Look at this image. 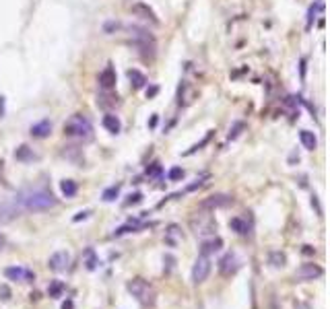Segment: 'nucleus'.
Returning <instances> with one entry per match:
<instances>
[{
	"label": "nucleus",
	"instance_id": "nucleus-46",
	"mask_svg": "<svg viewBox=\"0 0 330 309\" xmlns=\"http://www.w3.org/2000/svg\"><path fill=\"white\" fill-rule=\"evenodd\" d=\"M157 91H159L157 87H151L149 91H146V95H149V97H153V95H157Z\"/></svg>",
	"mask_w": 330,
	"mask_h": 309
},
{
	"label": "nucleus",
	"instance_id": "nucleus-14",
	"mask_svg": "<svg viewBox=\"0 0 330 309\" xmlns=\"http://www.w3.org/2000/svg\"><path fill=\"white\" fill-rule=\"evenodd\" d=\"M99 87H102L103 91H112L116 87V70L112 64H107V66L103 68V72L99 74Z\"/></svg>",
	"mask_w": 330,
	"mask_h": 309
},
{
	"label": "nucleus",
	"instance_id": "nucleus-38",
	"mask_svg": "<svg viewBox=\"0 0 330 309\" xmlns=\"http://www.w3.org/2000/svg\"><path fill=\"white\" fill-rule=\"evenodd\" d=\"M118 29H122V25L118 23V21H107V23L103 25V31H105V33H114V31H118Z\"/></svg>",
	"mask_w": 330,
	"mask_h": 309
},
{
	"label": "nucleus",
	"instance_id": "nucleus-37",
	"mask_svg": "<svg viewBox=\"0 0 330 309\" xmlns=\"http://www.w3.org/2000/svg\"><path fill=\"white\" fill-rule=\"evenodd\" d=\"M206 177H208V175H203V177H198V180H196L194 184H190V185H188V188H186L184 192H194V190H198V188H203V185H205V180H206Z\"/></svg>",
	"mask_w": 330,
	"mask_h": 309
},
{
	"label": "nucleus",
	"instance_id": "nucleus-39",
	"mask_svg": "<svg viewBox=\"0 0 330 309\" xmlns=\"http://www.w3.org/2000/svg\"><path fill=\"white\" fill-rule=\"evenodd\" d=\"M311 206L316 208L318 217H322V206H320V202H318V196H311Z\"/></svg>",
	"mask_w": 330,
	"mask_h": 309
},
{
	"label": "nucleus",
	"instance_id": "nucleus-25",
	"mask_svg": "<svg viewBox=\"0 0 330 309\" xmlns=\"http://www.w3.org/2000/svg\"><path fill=\"white\" fill-rule=\"evenodd\" d=\"M141 227H144V225H141V221H130L128 225H124V227H118L116 231H114V235L112 237H122V235H126V233H132V231H139Z\"/></svg>",
	"mask_w": 330,
	"mask_h": 309
},
{
	"label": "nucleus",
	"instance_id": "nucleus-42",
	"mask_svg": "<svg viewBox=\"0 0 330 309\" xmlns=\"http://www.w3.org/2000/svg\"><path fill=\"white\" fill-rule=\"evenodd\" d=\"M0 299H2V301H8V299H11V291H8V287H0Z\"/></svg>",
	"mask_w": 330,
	"mask_h": 309
},
{
	"label": "nucleus",
	"instance_id": "nucleus-33",
	"mask_svg": "<svg viewBox=\"0 0 330 309\" xmlns=\"http://www.w3.org/2000/svg\"><path fill=\"white\" fill-rule=\"evenodd\" d=\"M322 8H324L322 0H320V2H316L314 6H309V11H308V27H311V23H314V19H316V13L322 11Z\"/></svg>",
	"mask_w": 330,
	"mask_h": 309
},
{
	"label": "nucleus",
	"instance_id": "nucleus-20",
	"mask_svg": "<svg viewBox=\"0 0 330 309\" xmlns=\"http://www.w3.org/2000/svg\"><path fill=\"white\" fill-rule=\"evenodd\" d=\"M15 159H17V161H21V163H31V161H35V159H38V155L33 153V148H29L27 144H21V146L15 151Z\"/></svg>",
	"mask_w": 330,
	"mask_h": 309
},
{
	"label": "nucleus",
	"instance_id": "nucleus-16",
	"mask_svg": "<svg viewBox=\"0 0 330 309\" xmlns=\"http://www.w3.org/2000/svg\"><path fill=\"white\" fill-rule=\"evenodd\" d=\"M229 227H231V231H235L237 235H244V237H248L252 233V225L242 217H233L231 221H229Z\"/></svg>",
	"mask_w": 330,
	"mask_h": 309
},
{
	"label": "nucleus",
	"instance_id": "nucleus-27",
	"mask_svg": "<svg viewBox=\"0 0 330 309\" xmlns=\"http://www.w3.org/2000/svg\"><path fill=\"white\" fill-rule=\"evenodd\" d=\"M60 190H62V194L66 196V198H75L77 192H79V185H77V182H72V180H62L60 182Z\"/></svg>",
	"mask_w": 330,
	"mask_h": 309
},
{
	"label": "nucleus",
	"instance_id": "nucleus-4",
	"mask_svg": "<svg viewBox=\"0 0 330 309\" xmlns=\"http://www.w3.org/2000/svg\"><path fill=\"white\" fill-rule=\"evenodd\" d=\"M64 134L77 140H91L93 138V126L85 116L75 114L64 122Z\"/></svg>",
	"mask_w": 330,
	"mask_h": 309
},
{
	"label": "nucleus",
	"instance_id": "nucleus-28",
	"mask_svg": "<svg viewBox=\"0 0 330 309\" xmlns=\"http://www.w3.org/2000/svg\"><path fill=\"white\" fill-rule=\"evenodd\" d=\"M268 264L272 268H283L287 264V256L283 254V251H270L268 254Z\"/></svg>",
	"mask_w": 330,
	"mask_h": 309
},
{
	"label": "nucleus",
	"instance_id": "nucleus-8",
	"mask_svg": "<svg viewBox=\"0 0 330 309\" xmlns=\"http://www.w3.org/2000/svg\"><path fill=\"white\" fill-rule=\"evenodd\" d=\"M231 204H233V196L213 194V196H208V198H205L203 202H200V208L203 210H217V208H227V206H231Z\"/></svg>",
	"mask_w": 330,
	"mask_h": 309
},
{
	"label": "nucleus",
	"instance_id": "nucleus-47",
	"mask_svg": "<svg viewBox=\"0 0 330 309\" xmlns=\"http://www.w3.org/2000/svg\"><path fill=\"white\" fill-rule=\"evenodd\" d=\"M155 124H157V116H153V118H151V122H149V126H151V128H153Z\"/></svg>",
	"mask_w": 330,
	"mask_h": 309
},
{
	"label": "nucleus",
	"instance_id": "nucleus-32",
	"mask_svg": "<svg viewBox=\"0 0 330 309\" xmlns=\"http://www.w3.org/2000/svg\"><path fill=\"white\" fill-rule=\"evenodd\" d=\"M242 130H246V124H244V122H235V124L231 126V130H229L227 140H235L237 136L242 134Z\"/></svg>",
	"mask_w": 330,
	"mask_h": 309
},
{
	"label": "nucleus",
	"instance_id": "nucleus-1",
	"mask_svg": "<svg viewBox=\"0 0 330 309\" xmlns=\"http://www.w3.org/2000/svg\"><path fill=\"white\" fill-rule=\"evenodd\" d=\"M17 204L23 206L27 210H33V212H41V210H50L58 204V198L54 196L50 190L45 188H27L21 190L17 194Z\"/></svg>",
	"mask_w": 330,
	"mask_h": 309
},
{
	"label": "nucleus",
	"instance_id": "nucleus-35",
	"mask_svg": "<svg viewBox=\"0 0 330 309\" xmlns=\"http://www.w3.org/2000/svg\"><path fill=\"white\" fill-rule=\"evenodd\" d=\"M167 177H169V182H180L182 177H184V169H182V167H171Z\"/></svg>",
	"mask_w": 330,
	"mask_h": 309
},
{
	"label": "nucleus",
	"instance_id": "nucleus-18",
	"mask_svg": "<svg viewBox=\"0 0 330 309\" xmlns=\"http://www.w3.org/2000/svg\"><path fill=\"white\" fill-rule=\"evenodd\" d=\"M118 103H120V99H118V95H114L112 91H102V93L97 95V105H99V107H103V109L116 107Z\"/></svg>",
	"mask_w": 330,
	"mask_h": 309
},
{
	"label": "nucleus",
	"instance_id": "nucleus-11",
	"mask_svg": "<svg viewBox=\"0 0 330 309\" xmlns=\"http://www.w3.org/2000/svg\"><path fill=\"white\" fill-rule=\"evenodd\" d=\"M240 268H242L240 258H237L233 251H229V254H225L221 260H219V272H221L223 276H231V274H235Z\"/></svg>",
	"mask_w": 330,
	"mask_h": 309
},
{
	"label": "nucleus",
	"instance_id": "nucleus-3",
	"mask_svg": "<svg viewBox=\"0 0 330 309\" xmlns=\"http://www.w3.org/2000/svg\"><path fill=\"white\" fill-rule=\"evenodd\" d=\"M126 288H128V293L139 301V305L144 307V309H151V307H155V303H157V291H155V287L151 283H146L144 278L136 276L132 280H128Z\"/></svg>",
	"mask_w": 330,
	"mask_h": 309
},
{
	"label": "nucleus",
	"instance_id": "nucleus-41",
	"mask_svg": "<svg viewBox=\"0 0 330 309\" xmlns=\"http://www.w3.org/2000/svg\"><path fill=\"white\" fill-rule=\"evenodd\" d=\"M4 114H6V97L0 95V118H4Z\"/></svg>",
	"mask_w": 330,
	"mask_h": 309
},
{
	"label": "nucleus",
	"instance_id": "nucleus-36",
	"mask_svg": "<svg viewBox=\"0 0 330 309\" xmlns=\"http://www.w3.org/2000/svg\"><path fill=\"white\" fill-rule=\"evenodd\" d=\"M146 175H151V177H161V175H163L161 165H159V163H153L151 167H146Z\"/></svg>",
	"mask_w": 330,
	"mask_h": 309
},
{
	"label": "nucleus",
	"instance_id": "nucleus-5",
	"mask_svg": "<svg viewBox=\"0 0 330 309\" xmlns=\"http://www.w3.org/2000/svg\"><path fill=\"white\" fill-rule=\"evenodd\" d=\"M190 229L194 231L198 237H213L217 231V221L213 214H208L206 210L200 208V212H196L194 217L190 219Z\"/></svg>",
	"mask_w": 330,
	"mask_h": 309
},
{
	"label": "nucleus",
	"instance_id": "nucleus-10",
	"mask_svg": "<svg viewBox=\"0 0 330 309\" xmlns=\"http://www.w3.org/2000/svg\"><path fill=\"white\" fill-rule=\"evenodd\" d=\"M21 214V206L17 204V200H0V225L13 223Z\"/></svg>",
	"mask_w": 330,
	"mask_h": 309
},
{
	"label": "nucleus",
	"instance_id": "nucleus-22",
	"mask_svg": "<svg viewBox=\"0 0 330 309\" xmlns=\"http://www.w3.org/2000/svg\"><path fill=\"white\" fill-rule=\"evenodd\" d=\"M126 74H128V79H130V85H132V89H134V91H139V89H143V87L146 85V77H144V74H143L141 70L130 68Z\"/></svg>",
	"mask_w": 330,
	"mask_h": 309
},
{
	"label": "nucleus",
	"instance_id": "nucleus-31",
	"mask_svg": "<svg viewBox=\"0 0 330 309\" xmlns=\"http://www.w3.org/2000/svg\"><path fill=\"white\" fill-rule=\"evenodd\" d=\"M66 151H62V155L70 159V161H75V163H81V159H77V155H81V148L79 146H64Z\"/></svg>",
	"mask_w": 330,
	"mask_h": 309
},
{
	"label": "nucleus",
	"instance_id": "nucleus-40",
	"mask_svg": "<svg viewBox=\"0 0 330 309\" xmlns=\"http://www.w3.org/2000/svg\"><path fill=\"white\" fill-rule=\"evenodd\" d=\"M89 214H91L89 210H81V212H77L75 217H72V221H75V223H79V221H82V219H87Z\"/></svg>",
	"mask_w": 330,
	"mask_h": 309
},
{
	"label": "nucleus",
	"instance_id": "nucleus-44",
	"mask_svg": "<svg viewBox=\"0 0 330 309\" xmlns=\"http://www.w3.org/2000/svg\"><path fill=\"white\" fill-rule=\"evenodd\" d=\"M301 251H304L306 256H314V254H316V249L311 247V246H304V249H301Z\"/></svg>",
	"mask_w": 330,
	"mask_h": 309
},
{
	"label": "nucleus",
	"instance_id": "nucleus-29",
	"mask_svg": "<svg viewBox=\"0 0 330 309\" xmlns=\"http://www.w3.org/2000/svg\"><path fill=\"white\" fill-rule=\"evenodd\" d=\"M210 138H213V130H208V132H206V136H205L203 140H200V143H196V144H192V146L188 148V151L184 153V157H190V155H194L196 151H200V148H203L205 144H208V143H210Z\"/></svg>",
	"mask_w": 330,
	"mask_h": 309
},
{
	"label": "nucleus",
	"instance_id": "nucleus-2",
	"mask_svg": "<svg viewBox=\"0 0 330 309\" xmlns=\"http://www.w3.org/2000/svg\"><path fill=\"white\" fill-rule=\"evenodd\" d=\"M126 31L130 33V45L141 54V58L144 60H153L155 58V52H157V41H155V37L151 35L149 29H144V27H136V25H128Z\"/></svg>",
	"mask_w": 330,
	"mask_h": 309
},
{
	"label": "nucleus",
	"instance_id": "nucleus-43",
	"mask_svg": "<svg viewBox=\"0 0 330 309\" xmlns=\"http://www.w3.org/2000/svg\"><path fill=\"white\" fill-rule=\"evenodd\" d=\"M293 309H311V305H308L304 301H295V303H293Z\"/></svg>",
	"mask_w": 330,
	"mask_h": 309
},
{
	"label": "nucleus",
	"instance_id": "nucleus-13",
	"mask_svg": "<svg viewBox=\"0 0 330 309\" xmlns=\"http://www.w3.org/2000/svg\"><path fill=\"white\" fill-rule=\"evenodd\" d=\"M130 11H132V15L141 17V19H146V21H151L153 25L159 23V19H157V15H155V11H153L149 4H144V2H134V4L130 6Z\"/></svg>",
	"mask_w": 330,
	"mask_h": 309
},
{
	"label": "nucleus",
	"instance_id": "nucleus-6",
	"mask_svg": "<svg viewBox=\"0 0 330 309\" xmlns=\"http://www.w3.org/2000/svg\"><path fill=\"white\" fill-rule=\"evenodd\" d=\"M210 270H213V264H210L208 256H198L194 266H192V283L194 285H203L205 280L208 278Z\"/></svg>",
	"mask_w": 330,
	"mask_h": 309
},
{
	"label": "nucleus",
	"instance_id": "nucleus-15",
	"mask_svg": "<svg viewBox=\"0 0 330 309\" xmlns=\"http://www.w3.org/2000/svg\"><path fill=\"white\" fill-rule=\"evenodd\" d=\"M223 247V239L221 237H210V239H205L200 243V256H210V254H217L219 249Z\"/></svg>",
	"mask_w": 330,
	"mask_h": 309
},
{
	"label": "nucleus",
	"instance_id": "nucleus-7",
	"mask_svg": "<svg viewBox=\"0 0 330 309\" xmlns=\"http://www.w3.org/2000/svg\"><path fill=\"white\" fill-rule=\"evenodd\" d=\"M320 276H324V268L314 264V262H306L295 270V280L297 283H309V280H316Z\"/></svg>",
	"mask_w": 330,
	"mask_h": 309
},
{
	"label": "nucleus",
	"instance_id": "nucleus-12",
	"mask_svg": "<svg viewBox=\"0 0 330 309\" xmlns=\"http://www.w3.org/2000/svg\"><path fill=\"white\" fill-rule=\"evenodd\" d=\"M68 264H70V254L64 249L54 251L48 260V266H50V270H54V272H64V270L68 268Z\"/></svg>",
	"mask_w": 330,
	"mask_h": 309
},
{
	"label": "nucleus",
	"instance_id": "nucleus-26",
	"mask_svg": "<svg viewBox=\"0 0 330 309\" xmlns=\"http://www.w3.org/2000/svg\"><path fill=\"white\" fill-rule=\"evenodd\" d=\"M64 291H66V285H64L62 280H52V283L48 285V297H52V299L62 297Z\"/></svg>",
	"mask_w": 330,
	"mask_h": 309
},
{
	"label": "nucleus",
	"instance_id": "nucleus-23",
	"mask_svg": "<svg viewBox=\"0 0 330 309\" xmlns=\"http://www.w3.org/2000/svg\"><path fill=\"white\" fill-rule=\"evenodd\" d=\"M103 128L107 130V132L118 134L122 130V124H120V120H118V116L107 114V116H103Z\"/></svg>",
	"mask_w": 330,
	"mask_h": 309
},
{
	"label": "nucleus",
	"instance_id": "nucleus-17",
	"mask_svg": "<svg viewBox=\"0 0 330 309\" xmlns=\"http://www.w3.org/2000/svg\"><path fill=\"white\" fill-rule=\"evenodd\" d=\"M50 132H52V122L50 120H41V122H38V124H33L29 128V134L33 138H45V136H50Z\"/></svg>",
	"mask_w": 330,
	"mask_h": 309
},
{
	"label": "nucleus",
	"instance_id": "nucleus-19",
	"mask_svg": "<svg viewBox=\"0 0 330 309\" xmlns=\"http://www.w3.org/2000/svg\"><path fill=\"white\" fill-rule=\"evenodd\" d=\"M182 241V231L178 225H169L167 231H165V243H167L169 247H176L178 243Z\"/></svg>",
	"mask_w": 330,
	"mask_h": 309
},
{
	"label": "nucleus",
	"instance_id": "nucleus-30",
	"mask_svg": "<svg viewBox=\"0 0 330 309\" xmlns=\"http://www.w3.org/2000/svg\"><path fill=\"white\" fill-rule=\"evenodd\" d=\"M120 188H122L120 184H116V185H112V188H107V190L103 192V200H105V202H114L118 196H120Z\"/></svg>",
	"mask_w": 330,
	"mask_h": 309
},
{
	"label": "nucleus",
	"instance_id": "nucleus-48",
	"mask_svg": "<svg viewBox=\"0 0 330 309\" xmlns=\"http://www.w3.org/2000/svg\"><path fill=\"white\" fill-rule=\"evenodd\" d=\"M2 247H4V235L0 233V249H2Z\"/></svg>",
	"mask_w": 330,
	"mask_h": 309
},
{
	"label": "nucleus",
	"instance_id": "nucleus-45",
	"mask_svg": "<svg viewBox=\"0 0 330 309\" xmlns=\"http://www.w3.org/2000/svg\"><path fill=\"white\" fill-rule=\"evenodd\" d=\"M62 309H75V303H72V299H66V301L62 303Z\"/></svg>",
	"mask_w": 330,
	"mask_h": 309
},
{
	"label": "nucleus",
	"instance_id": "nucleus-21",
	"mask_svg": "<svg viewBox=\"0 0 330 309\" xmlns=\"http://www.w3.org/2000/svg\"><path fill=\"white\" fill-rule=\"evenodd\" d=\"M82 264H85V268L89 270V272H93V270L97 268L99 258H97V254H95L93 247H87L85 251H82Z\"/></svg>",
	"mask_w": 330,
	"mask_h": 309
},
{
	"label": "nucleus",
	"instance_id": "nucleus-24",
	"mask_svg": "<svg viewBox=\"0 0 330 309\" xmlns=\"http://www.w3.org/2000/svg\"><path fill=\"white\" fill-rule=\"evenodd\" d=\"M299 138H301V144H304L308 151H316L318 140H316V134H314V132H309V130H301Z\"/></svg>",
	"mask_w": 330,
	"mask_h": 309
},
{
	"label": "nucleus",
	"instance_id": "nucleus-9",
	"mask_svg": "<svg viewBox=\"0 0 330 309\" xmlns=\"http://www.w3.org/2000/svg\"><path fill=\"white\" fill-rule=\"evenodd\" d=\"M4 276L8 280H15V283H33L35 280L33 270L25 268V266H8V268H4Z\"/></svg>",
	"mask_w": 330,
	"mask_h": 309
},
{
	"label": "nucleus",
	"instance_id": "nucleus-34",
	"mask_svg": "<svg viewBox=\"0 0 330 309\" xmlns=\"http://www.w3.org/2000/svg\"><path fill=\"white\" fill-rule=\"evenodd\" d=\"M141 202H143V194L141 192H134V194L128 196V200H124V206L128 208V206H136V204H141Z\"/></svg>",
	"mask_w": 330,
	"mask_h": 309
}]
</instances>
